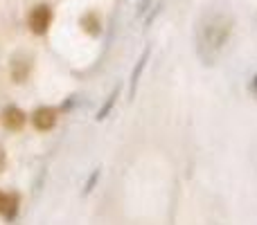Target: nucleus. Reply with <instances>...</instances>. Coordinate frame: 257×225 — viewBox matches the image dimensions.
<instances>
[{
    "mask_svg": "<svg viewBox=\"0 0 257 225\" xmlns=\"http://www.w3.org/2000/svg\"><path fill=\"white\" fill-rule=\"evenodd\" d=\"M7 169V153H5V149L0 146V173Z\"/></svg>",
    "mask_w": 257,
    "mask_h": 225,
    "instance_id": "8",
    "label": "nucleus"
},
{
    "mask_svg": "<svg viewBox=\"0 0 257 225\" xmlns=\"http://www.w3.org/2000/svg\"><path fill=\"white\" fill-rule=\"evenodd\" d=\"M81 27H84L86 32H88L90 36H99L102 34V18H99L97 12H88L81 16Z\"/></svg>",
    "mask_w": 257,
    "mask_h": 225,
    "instance_id": "7",
    "label": "nucleus"
},
{
    "mask_svg": "<svg viewBox=\"0 0 257 225\" xmlns=\"http://www.w3.org/2000/svg\"><path fill=\"white\" fill-rule=\"evenodd\" d=\"M30 72H32V61L27 57H16L9 63V75H12V79L16 84H25Z\"/></svg>",
    "mask_w": 257,
    "mask_h": 225,
    "instance_id": "6",
    "label": "nucleus"
},
{
    "mask_svg": "<svg viewBox=\"0 0 257 225\" xmlns=\"http://www.w3.org/2000/svg\"><path fill=\"white\" fill-rule=\"evenodd\" d=\"M27 122V115L25 111H21L18 106H14V104H9V106L3 108V113H0V124H3L7 131H21L23 126H25Z\"/></svg>",
    "mask_w": 257,
    "mask_h": 225,
    "instance_id": "4",
    "label": "nucleus"
},
{
    "mask_svg": "<svg viewBox=\"0 0 257 225\" xmlns=\"http://www.w3.org/2000/svg\"><path fill=\"white\" fill-rule=\"evenodd\" d=\"M18 207H21V198L16 194L0 191V216L5 221H14L18 216Z\"/></svg>",
    "mask_w": 257,
    "mask_h": 225,
    "instance_id": "5",
    "label": "nucleus"
},
{
    "mask_svg": "<svg viewBox=\"0 0 257 225\" xmlns=\"http://www.w3.org/2000/svg\"><path fill=\"white\" fill-rule=\"evenodd\" d=\"M32 126L36 128L39 133H48L57 126L59 122V111L52 106H39L34 113H32Z\"/></svg>",
    "mask_w": 257,
    "mask_h": 225,
    "instance_id": "3",
    "label": "nucleus"
},
{
    "mask_svg": "<svg viewBox=\"0 0 257 225\" xmlns=\"http://www.w3.org/2000/svg\"><path fill=\"white\" fill-rule=\"evenodd\" d=\"M253 90L257 93V75H255V79H253Z\"/></svg>",
    "mask_w": 257,
    "mask_h": 225,
    "instance_id": "9",
    "label": "nucleus"
},
{
    "mask_svg": "<svg viewBox=\"0 0 257 225\" xmlns=\"http://www.w3.org/2000/svg\"><path fill=\"white\" fill-rule=\"evenodd\" d=\"M228 36H230V21L226 16H210L208 23L201 27V36H199V43H201V50H208V57L226 45Z\"/></svg>",
    "mask_w": 257,
    "mask_h": 225,
    "instance_id": "1",
    "label": "nucleus"
},
{
    "mask_svg": "<svg viewBox=\"0 0 257 225\" xmlns=\"http://www.w3.org/2000/svg\"><path fill=\"white\" fill-rule=\"evenodd\" d=\"M50 25H52V9H50L48 5H36V7H32L30 16H27V27H30L32 34L45 36Z\"/></svg>",
    "mask_w": 257,
    "mask_h": 225,
    "instance_id": "2",
    "label": "nucleus"
}]
</instances>
